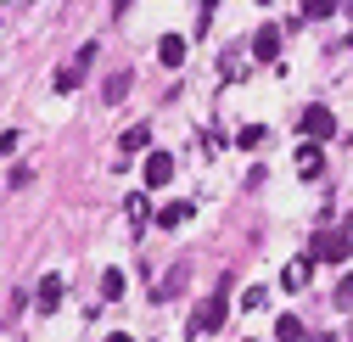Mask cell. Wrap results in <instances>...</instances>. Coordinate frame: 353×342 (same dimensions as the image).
I'll use <instances>...</instances> for the list:
<instances>
[{"label":"cell","mask_w":353,"mask_h":342,"mask_svg":"<svg viewBox=\"0 0 353 342\" xmlns=\"http://www.w3.org/2000/svg\"><path fill=\"white\" fill-rule=\"evenodd\" d=\"M90 62H96V39H90V46H84V51L73 57V68H68V73H79V79H84V68H90Z\"/></svg>","instance_id":"7402d4cb"},{"label":"cell","mask_w":353,"mask_h":342,"mask_svg":"<svg viewBox=\"0 0 353 342\" xmlns=\"http://www.w3.org/2000/svg\"><path fill=\"white\" fill-rule=\"evenodd\" d=\"M331 303H336L342 314H353V270H347V275L336 281V292H331Z\"/></svg>","instance_id":"9a60e30c"},{"label":"cell","mask_w":353,"mask_h":342,"mask_svg":"<svg viewBox=\"0 0 353 342\" xmlns=\"http://www.w3.org/2000/svg\"><path fill=\"white\" fill-rule=\"evenodd\" d=\"M28 180H34V168H28V163H12V174H6V185H12V191H23Z\"/></svg>","instance_id":"44dd1931"},{"label":"cell","mask_w":353,"mask_h":342,"mask_svg":"<svg viewBox=\"0 0 353 342\" xmlns=\"http://www.w3.org/2000/svg\"><path fill=\"white\" fill-rule=\"evenodd\" d=\"M275 342H308V325H303L297 314H281V320H275Z\"/></svg>","instance_id":"8fae6325"},{"label":"cell","mask_w":353,"mask_h":342,"mask_svg":"<svg viewBox=\"0 0 353 342\" xmlns=\"http://www.w3.org/2000/svg\"><path fill=\"white\" fill-rule=\"evenodd\" d=\"M308 259H314V264H347V259H353L347 225H320L314 236H308Z\"/></svg>","instance_id":"6da1fadb"},{"label":"cell","mask_w":353,"mask_h":342,"mask_svg":"<svg viewBox=\"0 0 353 342\" xmlns=\"http://www.w3.org/2000/svg\"><path fill=\"white\" fill-rule=\"evenodd\" d=\"M101 96H107V101H123V96H129V73H112Z\"/></svg>","instance_id":"ac0fdd59"},{"label":"cell","mask_w":353,"mask_h":342,"mask_svg":"<svg viewBox=\"0 0 353 342\" xmlns=\"http://www.w3.org/2000/svg\"><path fill=\"white\" fill-rule=\"evenodd\" d=\"M236 146H241V152H252V146H263V123H247V130L236 135Z\"/></svg>","instance_id":"d6986e66"},{"label":"cell","mask_w":353,"mask_h":342,"mask_svg":"<svg viewBox=\"0 0 353 342\" xmlns=\"http://www.w3.org/2000/svg\"><path fill=\"white\" fill-rule=\"evenodd\" d=\"M347 46H353V34H347Z\"/></svg>","instance_id":"d4e9b609"},{"label":"cell","mask_w":353,"mask_h":342,"mask_svg":"<svg viewBox=\"0 0 353 342\" xmlns=\"http://www.w3.org/2000/svg\"><path fill=\"white\" fill-rule=\"evenodd\" d=\"M123 292H129V275H123V270H107V275H101V297H107V303H118Z\"/></svg>","instance_id":"5bb4252c"},{"label":"cell","mask_w":353,"mask_h":342,"mask_svg":"<svg viewBox=\"0 0 353 342\" xmlns=\"http://www.w3.org/2000/svg\"><path fill=\"white\" fill-rule=\"evenodd\" d=\"M146 146H152V123H129V130L118 135V157H135Z\"/></svg>","instance_id":"52a82bcc"},{"label":"cell","mask_w":353,"mask_h":342,"mask_svg":"<svg viewBox=\"0 0 353 342\" xmlns=\"http://www.w3.org/2000/svg\"><path fill=\"white\" fill-rule=\"evenodd\" d=\"M225 314H230V303H225V286H219L208 303H196V314H191V336H202V331H219L225 325Z\"/></svg>","instance_id":"3957f363"},{"label":"cell","mask_w":353,"mask_h":342,"mask_svg":"<svg viewBox=\"0 0 353 342\" xmlns=\"http://www.w3.org/2000/svg\"><path fill=\"white\" fill-rule=\"evenodd\" d=\"M17 146H23V130H6V135H0V152H6V157H12Z\"/></svg>","instance_id":"603a6c76"},{"label":"cell","mask_w":353,"mask_h":342,"mask_svg":"<svg viewBox=\"0 0 353 342\" xmlns=\"http://www.w3.org/2000/svg\"><path fill=\"white\" fill-rule=\"evenodd\" d=\"M275 57H281V28L263 23V28L252 34V62H275Z\"/></svg>","instance_id":"5b68a950"},{"label":"cell","mask_w":353,"mask_h":342,"mask_svg":"<svg viewBox=\"0 0 353 342\" xmlns=\"http://www.w3.org/2000/svg\"><path fill=\"white\" fill-rule=\"evenodd\" d=\"M185 219H191V202H163V208H157V225H163V230L185 225Z\"/></svg>","instance_id":"4fadbf2b"},{"label":"cell","mask_w":353,"mask_h":342,"mask_svg":"<svg viewBox=\"0 0 353 342\" xmlns=\"http://www.w3.org/2000/svg\"><path fill=\"white\" fill-rule=\"evenodd\" d=\"M347 225H353V219H347Z\"/></svg>","instance_id":"4316f807"},{"label":"cell","mask_w":353,"mask_h":342,"mask_svg":"<svg viewBox=\"0 0 353 342\" xmlns=\"http://www.w3.org/2000/svg\"><path fill=\"white\" fill-rule=\"evenodd\" d=\"M0 191H6V185H0Z\"/></svg>","instance_id":"484cf974"},{"label":"cell","mask_w":353,"mask_h":342,"mask_svg":"<svg viewBox=\"0 0 353 342\" xmlns=\"http://www.w3.org/2000/svg\"><path fill=\"white\" fill-rule=\"evenodd\" d=\"M297 130H303L308 141H331V135H336V112L314 101V107H303V112H297Z\"/></svg>","instance_id":"7a4b0ae2"},{"label":"cell","mask_w":353,"mask_h":342,"mask_svg":"<svg viewBox=\"0 0 353 342\" xmlns=\"http://www.w3.org/2000/svg\"><path fill=\"white\" fill-rule=\"evenodd\" d=\"M62 297H68L62 275H39V286H34V309H39V314H57V309H62Z\"/></svg>","instance_id":"277c9868"},{"label":"cell","mask_w":353,"mask_h":342,"mask_svg":"<svg viewBox=\"0 0 353 342\" xmlns=\"http://www.w3.org/2000/svg\"><path fill=\"white\" fill-rule=\"evenodd\" d=\"M213 6H219V0H202V28H196V34H208V17H213Z\"/></svg>","instance_id":"cb8c5ba5"},{"label":"cell","mask_w":353,"mask_h":342,"mask_svg":"<svg viewBox=\"0 0 353 342\" xmlns=\"http://www.w3.org/2000/svg\"><path fill=\"white\" fill-rule=\"evenodd\" d=\"M79 84H84V79H79V73H68V68H62V73H57V79H51V90H57V96H73V90H79Z\"/></svg>","instance_id":"e0dca14e"},{"label":"cell","mask_w":353,"mask_h":342,"mask_svg":"<svg viewBox=\"0 0 353 342\" xmlns=\"http://www.w3.org/2000/svg\"><path fill=\"white\" fill-rule=\"evenodd\" d=\"M123 213H129V225H146V197H123Z\"/></svg>","instance_id":"2e32d148"},{"label":"cell","mask_w":353,"mask_h":342,"mask_svg":"<svg viewBox=\"0 0 353 342\" xmlns=\"http://www.w3.org/2000/svg\"><path fill=\"white\" fill-rule=\"evenodd\" d=\"M308 275H314V259H292V264L281 270V286H286V292H303Z\"/></svg>","instance_id":"9c48e42d"},{"label":"cell","mask_w":353,"mask_h":342,"mask_svg":"<svg viewBox=\"0 0 353 342\" xmlns=\"http://www.w3.org/2000/svg\"><path fill=\"white\" fill-rule=\"evenodd\" d=\"M342 12V0H303V23H325Z\"/></svg>","instance_id":"7c38bea8"},{"label":"cell","mask_w":353,"mask_h":342,"mask_svg":"<svg viewBox=\"0 0 353 342\" xmlns=\"http://www.w3.org/2000/svg\"><path fill=\"white\" fill-rule=\"evenodd\" d=\"M297 174H303V180H320V174H325V152H320V141L297 146Z\"/></svg>","instance_id":"8992f818"},{"label":"cell","mask_w":353,"mask_h":342,"mask_svg":"<svg viewBox=\"0 0 353 342\" xmlns=\"http://www.w3.org/2000/svg\"><path fill=\"white\" fill-rule=\"evenodd\" d=\"M157 62H163V68H180V62H185V39H180V34H163V39H157Z\"/></svg>","instance_id":"30bf717a"},{"label":"cell","mask_w":353,"mask_h":342,"mask_svg":"<svg viewBox=\"0 0 353 342\" xmlns=\"http://www.w3.org/2000/svg\"><path fill=\"white\" fill-rule=\"evenodd\" d=\"M263 303H270V292H263V286H247V292H241V309H247V314L263 309Z\"/></svg>","instance_id":"ffe728a7"},{"label":"cell","mask_w":353,"mask_h":342,"mask_svg":"<svg viewBox=\"0 0 353 342\" xmlns=\"http://www.w3.org/2000/svg\"><path fill=\"white\" fill-rule=\"evenodd\" d=\"M168 180H174V157H168V152H152V157H146V185L157 191V185H168Z\"/></svg>","instance_id":"ba28073f"}]
</instances>
